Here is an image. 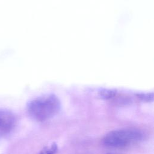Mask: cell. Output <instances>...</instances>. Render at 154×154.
I'll return each instance as SVG.
<instances>
[{"mask_svg":"<svg viewBox=\"0 0 154 154\" xmlns=\"http://www.w3.org/2000/svg\"><path fill=\"white\" fill-rule=\"evenodd\" d=\"M61 108V103L57 96L45 94L31 100L27 105L29 116L38 122L48 120L57 115Z\"/></svg>","mask_w":154,"mask_h":154,"instance_id":"obj_1","label":"cell"},{"mask_svg":"<svg viewBox=\"0 0 154 154\" xmlns=\"http://www.w3.org/2000/svg\"><path fill=\"white\" fill-rule=\"evenodd\" d=\"M143 133L137 129L125 128L113 130L106 134L103 138L105 146L111 148H123L141 141Z\"/></svg>","mask_w":154,"mask_h":154,"instance_id":"obj_2","label":"cell"},{"mask_svg":"<svg viewBox=\"0 0 154 154\" xmlns=\"http://www.w3.org/2000/svg\"><path fill=\"white\" fill-rule=\"evenodd\" d=\"M15 114L7 109H0V138L8 135L16 125Z\"/></svg>","mask_w":154,"mask_h":154,"instance_id":"obj_3","label":"cell"},{"mask_svg":"<svg viewBox=\"0 0 154 154\" xmlns=\"http://www.w3.org/2000/svg\"><path fill=\"white\" fill-rule=\"evenodd\" d=\"M98 94L102 99H110L116 96L117 91L111 89H101L99 90Z\"/></svg>","mask_w":154,"mask_h":154,"instance_id":"obj_4","label":"cell"},{"mask_svg":"<svg viewBox=\"0 0 154 154\" xmlns=\"http://www.w3.org/2000/svg\"><path fill=\"white\" fill-rule=\"evenodd\" d=\"M57 150V145L55 143H52L49 146L45 147L38 154H55Z\"/></svg>","mask_w":154,"mask_h":154,"instance_id":"obj_5","label":"cell"},{"mask_svg":"<svg viewBox=\"0 0 154 154\" xmlns=\"http://www.w3.org/2000/svg\"><path fill=\"white\" fill-rule=\"evenodd\" d=\"M137 96L138 98L141 99L145 101H152L153 99V93H139L137 94Z\"/></svg>","mask_w":154,"mask_h":154,"instance_id":"obj_6","label":"cell"},{"mask_svg":"<svg viewBox=\"0 0 154 154\" xmlns=\"http://www.w3.org/2000/svg\"><path fill=\"white\" fill-rule=\"evenodd\" d=\"M106 154H114V153H106Z\"/></svg>","mask_w":154,"mask_h":154,"instance_id":"obj_7","label":"cell"}]
</instances>
